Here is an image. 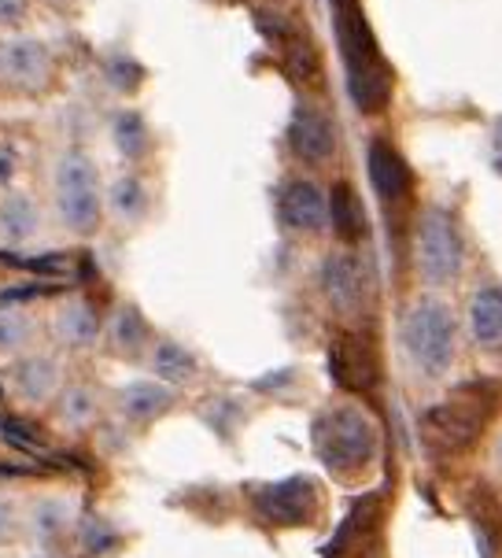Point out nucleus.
<instances>
[{
    "label": "nucleus",
    "instance_id": "f257e3e1",
    "mask_svg": "<svg viewBox=\"0 0 502 558\" xmlns=\"http://www.w3.org/2000/svg\"><path fill=\"white\" fill-rule=\"evenodd\" d=\"M333 8V31L340 41V60H344V85L347 97L358 111L377 116L388 108L395 89L392 63L384 60L377 34L363 12V0H329Z\"/></svg>",
    "mask_w": 502,
    "mask_h": 558
},
{
    "label": "nucleus",
    "instance_id": "f03ea898",
    "mask_svg": "<svg viewBox=\"0 0 502 558\" xmlns=\"http://www.w3.org/2000/svg\"><path fill=\"white\" fill-rule=\"evenodd\" d=\"M310 444L333 474H358L377 456V422L363 407L336 403L310 425Z\"/></svg>",
    "mask_w": 502,
    "mask_h": 558
},
{
    "label": "nucleus",
    "instance_id": "7ed1b4c3",
    "mask_svg": "<svg viewBox=\"0 0 502 558\" xmlns=\"http://www.w3.org/2000/svg\"><path fill=\"white\" fill-rule=\"evenodd\" d=\"M414 267L429 289H448L466 267L458 215L448 204H425L414 222Z\"/></svg>",
    "mask_w": 502,
    "mask_h": 558
},
{
    "label": "nucleus",
    "instance_id": "20e7f679",
    "mask_svg": "<svg viewBox=\"0 0 502 558\" xmlns=\"http://www.w3.org/2000/svg\"><path fill=\"white\" fill-rule=\"evenodd\" d=\"M56 211L60 222L68 226L78 238L100 230L103 219V185H100V170L93 163V156H85L82 148H68L56 163Z\"/></svg>",
    "mask_w": 502,
    "mask_h": 558
},
{
    "label": "nucleus",
    "instance_id": "39448f33",
    "mask_svg": "<svg viewBox=\"0 0 502 558\" xmlns=\"http://www.w3.org/2000/svg\"><path fill=\"white\" fill-rule=\"evenodd\" d=\"M458 326L443 300L425 296L403 318V352L425 377H443L454 363Z\"/></svg>",
    "mask_w": 502,
    "mask_h": 558
},
{
    "label": "nucleus",
    "instance_id": "423d86ee",
    "mask_svg": "<svg viewBox=\"0 0 502 558\" xmlns=\"http://www.w3.org/2000/svg\"><path fill=\"white\" fill-rule=\"evenodd\" d=\"M491 414V396L480 389H462L421 414V440L436 456H458L480 437Z\"/></svg>",
    "mask_w": 502,
    "mask_h": 558
},
{
    "label": "nucleus",
    "instance_id": "0eeeda50",
    "mask_svg": "<svg viewBox=\"0 0 502 558\" xmlns=\"http://www.w3.org/2000/svg\"><path fill=\"white\" fill-rule=\"evenodd\" d=\"M318 286L336 315H363L369 304V292H374V274H369L366 259L358 252L336 248L321 259Z\"/></svg>",
    "mask_w": 502,
    "mask_h": 558
},
{
    "label": "nucleus",
    "instance_id": "6e6552de",
    "mask_svg": "<svg viewBox=\"0 0 502 558\" xmlns=\"http://www.w3.org/2000/svg\"><path fill=\"white\" fill-rule=\"evenodd\" d=\"M329 371H333V381L340 389H347L355 396L374 392L377 381H381V355H377L374 337L340 333L333 344H329Z\"/></svg>",
    "mask_w": 502,
    "mask_h": 558
},
{
    "label": "nucleus",
    "instance_id": "1a4fd4ad",
    "mask_svg": "<svg viewBox=\"0 0 502 558\" xmlns=\"http://www.w3.org/2000/svg\"><path fill=\"white\" fill-rule=\"evenodd\" d=\"M278 222L289 233H321L329 226V193L310 178H289L278 185Z\"/></svg>",
    "mask_w": 502,
    "mask_h": 558
},
{
    "label": "nucleus",
    "instance_id": "9d476101",
    "mask_svg": "<svg viewBox=\"0 0 502 558\" xmlns=\"http://www.w3.org/2000/svg\"><path fill=\"white\" fill-rule=\"evenodd\" d=\"M56 60L41 37H8L0 41V78L19 89H45L52 82Z\"/></svg>",
    "mask_w": 502,
    "mask_h": 558
},
{
    "label": "nucleus",
    "instance_id": "9b49d317",
    "mask_svg": "<svg viewBox=\"0 0 502 558\" xmlns=\"http://www.w3.org/2000/svg\"><path fill=\"white\" fill-rule=\"evenodd\" d=\"M366 174L369 189L381 204H403L414 189V170L406 163V156L392 145L388 137H369L366 141Z\"/></svg>",
    "mask_w": 502,
    "mask_h": 558
},
{
    "label": "nucleus",
    "instance_id": "f8f14e48",
    "mask_svg": "<svg viewBox=\"0 0 502 558\" xmlns=\"http://www.w3.org/2000/svg\"><path fill=\"white\" fill-rule=\"evenodd\" d=\"M285 141L292 148V156L303 163H329L336 156V126L318 104H296V111L289 116Z\"/></svg>",
    "mask_w": 502,
    "mask_h": 558
},
{
    "label": "nucleus",
    "instance_id": "ddd939ff",
    "mask_svg": "<svg viewBox=\"0 0 502 558\" xmlns=\"http://www.w3.org/2000/svg\"><path fill=\"white\" fill-rule=\"evenodd\" d=\"M255 507L273 525H303L315 510V485L307 477L273 481L255 492Z\"/></svg>",
    "mask_w": 502,
    "mask_h": 558
},
{
    "label": "nucleus",
    "instance_id": "4468645a",
    "mask_svg": "<svg viewBox=\"0 0 502 558\" xmlns=\"http://www.w3.org/2000/svg\"><path fill=\"white\" fill-rule=\"evenodd\" d=\"M469 333L480 352L502 355V286H480L473 292Z\"/></svg>",
    "mask_w": 502,
    "mask_h": 558
},
{
    "label": "nucleus",
    "instance_id": "2eb2a0df",
    "mask_svg": "<svg viewBox=\"0 0 502 558\" xmlns=\"http://www.w3.org/2000/svg\"><path fill=\"white\" fill-rule=\"evenodd\" d=\"M329 226L344 244H358L369 233L366 201L352 182H336L329 189Z\"/></svg>",
    "mask_w": 502,
    "mask_h": 558
},
{
    "label": "nucleus",
    "instance_id": "dca6fc26",
    "mask_svg": "<svg viewBox=\"0 0 502 558\" xmlns=\"http://www.w3.org/2000/svg\"><path fill=\"white\" fill-rule=\"evenodd\" d=\"M377 514H381V499H358L352 507V514L344 518V525L336 529L333 544H329L326 558H358L369 547V536H374Z\"/></svg>",
    "mask_w": 502,
    "mask_h": 558
},
{
    "label": "nucleus",
    "instance_id": "f3484780",
    "mask_svg": "<svg viewBox=\"0 0 502 558\" xmlns=\"http://www.w3.org/2000/svg\"><path fill=\"white\" fill-rule=\"evenodd\" d=\"M37 230H41V211H37V204L30 196L19 193V189L4 193V201H0V233H4V241L23 244V241H30Z\"/></svg>",
    "mask_w": 502,
    "mask_h": 558
},
{
    "label": "nucleus",
    "instance_id": "a211bd4d",
    "mask_svg": "<svg viewBox=\"0 0 502 558\" xmlns=\"http://www.w3.org/2000/svg\"><path fill=\"white\" fill-rule=\"evenodd\" d=\"M119 407L130 422H151L170 407V385L167 381H134L122 389Z\"/></svg>",
    "mask_w": 502,
    "mask_h": 558
},
{
    "label": "nucleus",
    "instance_id": "6ab92c4d",
    "mask_svg": "<svg viewBox=\"0 0 502 558\" xmlns=\"http://www.w3.org/2000/svg\"><path fill=\"white\" fill-rule=\"evenodd\" d=\"M108 211L115 215L122 226H137L148 215V189L137 174H119L108 185Z\"/></svg>",
    "mask_w": 502,
    "mask_h": 558
},
{
    "label": "nucleus",
    "instance_id": "aec40b11",
    "mask_svg": "<svg viewBox=\"0 0 502 558\" xmlns=\"http://www.w3.org/2000/svg\"><path fill=\"white\" fill-rule=\"evenodd\" d=\"M111 145H115V153L122 159H130V163L145 159L151 153V130H148L145 116L134 108L119 111L115 122H111Z\"/></svg>",
    "mask_w": 502,
    "mask_h": 558
},
{
    "label": "nucleus",
    "instance_id": "412c9836",
    "mask_svg": "<svg viewBox=\"0 0 502 558\" xmlns=\"http://www.w3.org/2000/svg\"><path fill=\"white\" fill-rule=\"evenodd\" d=\"M12 381H15V392L26 396V400L41 403L49 400L56 392V363L45 355H30V359H19L12 366Z\"/></svg>",
    "mask_w": 502,
    "mask_h": 558
},
{
    "label": "nucleus",
    "instance_id": "4be33fe9",
    "mask_svg": "<svg viewBox=\"0 0 502 558\" xmlns=\"http://www.w3.org/2000/svg\"><path fill=\"white\" fill-rule=\"evenodd\" d=\"M56 333L71 348H89V344H97V337H100V315L85 304V300H74V304L63 307L60 318H56Z\"/></svg>",
    "mask_w": 502,
    "mask_h": 558
},
{
    "label": "nucleus",
    "instance_id": "5701e85b",
    "mask_svg": "<svg viewBox=\"0 0 502 558\" xmlns=\"http://www.w3.org/2000/svg\"><path fill=\"white\" fill-rule=\"evenodd\" d=\"M108 337H111V348L122 355H137L140 348L148 344V337H151V329H148V318L140 315V311L134 304H126V307H119L115 315H111L108 322Z\"/></svg>",
    "mask_w": 502,
    "mask_h": 558
},
{
    "label": "nucleus",
    "instance_id": "b1692460",
    "mask_svg": "<svg viewBox=\"0 0 502 558\" xmlns=\"http://www.w3.org/2000/svg\"><path fill=\"white\" fill-rule=\"evenodd\" d=\"M151 371H156L159 381L182 385L200 371V363H196V355L188 352L185 344H177V340H159L156 352H151Z\"/></svg>",
    "mask_w": 502,
    "mask_h": 558
},
{
    "label": "nucleus",
    "instance_id": "393cba45",
    "mask_svg": "<svg viewBox=\"0 0 502 558\" xmlns=\"http://www.w3.org/2000/svg\"><path fill=\"white\" fill-rule=\"evenodd\" d=\"M100 74L103 82L111 85L115 93H122V97H130V93L140 89V82H145V68H140V60L134 52L126 49H111L100 56Z\"/></svg>",
    "mask_w": 502,
    "mask_h": 558
},
{
    "label": "nucleus",
    "instance_id": "a878e982",
    "mask_svg": "<svg viewBox=\"0 0 502 558\" xmlns=\"http://www.w3.org/2000/svg\"><path fill=\"white\" fill-rule=\"evenodd\" d=\"M0 263L15 270H30V274H49V278H68V274L78 270V255L71 252H45V255H12L0 252Z\"/></svg>",
    "mask_w": 502,
    "mask_h": 558
},
{
    "label": "nucleus",
    "instance_id": "bb28decb",
    "mask_svg": "<svg viewBox=\"0 0 502 558\" xmlns=\"http://www.w3.org/2000/svg\"><path fill=\"white\" fill-rule=\"evenodd\" d=\"M34 322L19 307H0V352H19L30 340Z\"/></svg>",
    "mask_w": 502,
    "mask_h": 558
},
{
    "label": "nucleus",
    "instance_id": "cd10ccee",
    "mask_svg": "<svg viewBox=\"0 0 502 558\" xmlns=\"http://www.w3.org/2000/svg\"><path fill=\"white\" fill-rule=\"evenodd\" d=\"M93 414V396L85 389H71L68 396H63V418L71 422H85Z\"/></svg>",
    "mask_w": 502,
    "mask_h": 558
},
{
    "label": "nucleus",
    "instance_id": "c85d7f7f",
    "mask_svg": "<svg viewBox=\"0 0 502 558\" xmlns=\"http://www.w3.org/2000/svg\"><path fill=\"white\" fill-rule=\"evenodd\" d=\"M26 4L30 0H0V26H15L26 15Z\"/></svg>",
    "mask_w": 502,
    "mask_h": 558
},
{
    "label": "nucleus",
    "instance_id": "c756f323",
    "mask_svg": "<svg viewBox=\"0 0 502 558\" xmlns=\"http://www.w3.org/2000/svg\"><path fill=\"white\" fill-rule=\"evenodd\" d=\"M491 167L502 174V119L495 122V130H491Z\"/></svg>",
    "mask_w": 502,
    "mask_h": 558
},
{
    "label": "nucleus",
    "instance_id": "7c9ffc66",
    "mask_svg": "<svg viewBox=\"0 0 502 558\" xmlns=\"http://www.w3.org/2000/svg\"><path fill=\"white\" fill-rule=\"evenodd\" d=\"M8 529H12V507L0 499V536H8Z\"/></svg>",
    "mask_w": 502,
    "mask_h": 558
},
{
    "label": "nucleus",
    "instance_id": "2f4dec72",
    "mask_svg": "<svg viewBox=\"0 0 502 558\" xmlns=\"http://www.w3.org/2000/svg\"><path fill=\"white\" fill-rule=\"evenodd\" d=\"M8 174H12V156H0V178H8Z\"/></svg>",
    "mask_w": 502,
    "mask_h": 558
},
{
    "label": "nucleus",
    "instance_id": "473e14b6",
    "mask_svg": "<svg viewBox=\"0 0 502 558\" xmlns=\"http://www.w3.org/2000/svg\"><path fill=\"white\" fill-rule=\"evenodd\" d=\"M49 4H68V0H49Z\"/></svg>",
    "mask_w": 502,
    "mask_h": 558
}]
</instances>
